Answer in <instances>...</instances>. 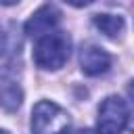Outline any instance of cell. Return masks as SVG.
Returning a JSON list of instances; mask_svg holds the SVG:
<instances>
[{
  "label": "cell",
  "instance_id": "7a4b0ae2",
  "mask_svg": "<svg viewBox=\"0 0 134 134\" xmlns=\"http://www.w3.org/2000/svg\"><path fill=\"white\" fill-rule=\"evenodd\" d=\"M71 117L52 100H40L31 111L34 134H69Z\"/></svg>",
  "mask_w": 134,
  "mask_h": 134
},
{
  "label": "cell",
  "instance_id": "277c9868",
  "mask_svg": "<svg viewBox=\"0 0 134 134\" xmlns=\"http://www.w3.org/2000/svg\"><path fill=\"white\" fill-rule=\"evenodd\" d=\"M80 65L86 75H100L111 67V54L94 44H86L80 50Z\"/></svg>",
  "mask_w": 134,
  "mask_h": 134
},
{
  "label": "cell",
  "instance_id": "30bf717a",
  "mask_svg": "<svg viewBox=\"0 0 134 134\" xmlns=\"http://www.w3.org/2000/svg\"><path fill=\"white\" fill-rule=\"evenodd\" d=\"M75 134H94V132H92V130H77Z\"/></svg>",
  "mask_w": 134,
  "mask_h": 134
},
{
  "label": "cell",
  "instance_id": "ba28073f",
  "mask_svg": "<svg viewBox=\"0 0 134 134\" xmlns=\"http://www.w3.org/2000/svg\"><path fill=\"white\" fill-rule=\"evenodd\" d=\"M67 4H71V6H88V4H92L94 0H65Z\"/></svg>",
  "mask_w": 134,
  "mask_h": 134
},
{
  "label": "cell",
  "instance_id": "52a82bcc",
  "mask_svg": "<svg viewBox=\"0 0 134 134\" xmlns=\"http://www.w3.org/2000/svg\"><path fill=\"white\" fill-rule=\"evenodd\" d=\"M94 25L109 38H117L121 36V31L126 29V23L121 17L117 15H96L94 17Z\"/></svg>",
  "mask_w": 134,
  "mask_h": 134
},
{
  "label": "cell",
  "instance_id": "3957f363",
  "mask_svg": "<svg viewBox=\"0 0 134 134\" xmlns=\"http://www.w3.org/2000/svg\"><path fill=\"white\" fill-rule=\"evenodd\" d=\"M130 109L121 96H107L98 107L96 130L98 134H121L128 126Z\"/></svg>",
  "mask_w": 134,
  "mask_h": 134
},
{
  "label": "cell",
  "instance_id": "6da1fadb",
  "mask_svg": "<svg viewBox=\"0 0 134 134\" xmlns=\"http://www.w3.org/2000/svg\"><path fill=\"white\" fill-rule=\"evenodd\" d=\"M34 61L40 69H61L71 54V40L65 31H50L36 38Z\"/></svg>",
  "mask_w": 134,
  "mask_h": 134
},
{
  "label": "cell",
  "instance_id": "8992f818",
  "mask_svg": "<svg viewBox=\"0 0 134 134\" xmlns=\"http://www.w3.org/2000/svg\"><path fill=\"white\" fill-rule=\"evenodd\" d=\"M21 100H23L21 86L8 75H0V109L17 111L21 107Z\"/></svg>",
  "mask_w": 134,
  "mask_h": 134
},
{
  "label": "cell",
  "instance_id": "8fae6325",
  "mask_svg": "<svg viewBox=\"0 0 134 134\" xmlns=\"http://www.w3.org/2000/svg\"><path fill=\"white\" fill-rule=\"evenodd\" d=\"M0 134H8V132H6V130H0Z\"/></svg>",
  "mask_w": 134,
  "mask_h": 134
},
{
  "label": "cell",
  "instance_id": "5b68a950",
  "mask_svg": "<svg viewBox=\"0 0 134 134\" xmlns=\"http://www.w3.org/2000/svg\"><path fill=\"white\" fill-rule=\"evenodd\" d=\"M59 17L61 15H59V10L54 6H42L25 23V34L31 36V38H40L44 34H50L59 25Z\"/></svg>",
  "mask_w": 134,
  "mask_h": 134
},
{
  "label": "cell",
  "instance_id": "9c48e42d",
  "mask_svg": "<svg viewBox=\"0 0 134 134\" xmlns=\"http://www.w3.org/2000/svg\"><path fill=\"white\" fill-rule=\"evenodd\" d=\"M0 2H2V4H6V6H10V4H17L19 0H0Z\"/></svg>",
  "mask_w": 134,
  "mask_h": 134
}]
</instances>
